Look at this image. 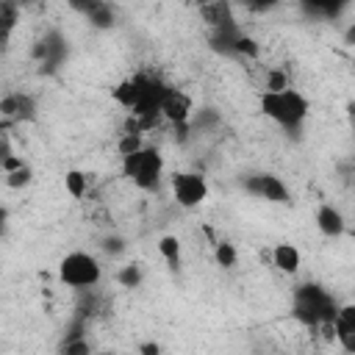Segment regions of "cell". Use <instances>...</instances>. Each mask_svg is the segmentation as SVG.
Returning a JSON list of instances; mask_svg holds the SVG:
<instances>
[{"label":"cell","mask_w":355,"mask_h":355,"mask_svg":"<svg viewBox=\"0 0 355 355\" xmlns=\"http://www.w3.org/2000/svg\"><path fill=\"white\" fill-rule=\"evenodd\" d=\"M67 53H69V47H67V39L61 36V31H47L33 47V58L39 61L42 72H55L64 64Z\"/></svg>","instance_id":"7"},{"label":"cell","mask_w":355,"mask_h":355,"mask_svg":"<svg viewBox=\"0 0 355 355\" xmlns=\"http://www.w3.org/2000/svg\"><path fill=\"white\" fill-rule=\"evenodd\" d=\"M333 324H336V341L341 344V349L344 352H355V327L344 324L341 319H336Z\"/></svg>","instance_id":"23"},{"label":"cell","mask_w":355,"mask_h":355,"mask_svg":"<svg viewBox=\"0 0 355 355\" xmlns=\"http://www.w3.org/2000/svg\"><path fill=\"white\" fill-rule=\"evenodd\" d=\"M214 258H216V263H219L222 269H233L236 261H239V252H236V247H233L230 241H216Z\"/></svg>","instance_id":"19"},{"label":"cell","mask_w":355,"mask_h":355,"mask_svg":"<svg viewBox=\"0 0 355 355\" xmlns=\"http://www.w3.org/2000/svg\"><path fill=\"white\" fill-rule=\"evenodd\" d=\"M114 100L122 105V108H128V111H133L136 108V103H139V97H141V92H139V83H136V78H130V80H122L114 92Z\"/></svg>","instance_id":"12"},{"label":"cell","mask_w":355,"mask_h":355,"mask_svg":"<svg viewBox=\"0 0 355 355\" xmlns=\"http://www.w3.org/2000/svg\"><path fill=\"white\" fill-rule=\"evenodd\" d=\"M244 11H252V14H266V11H272L280 0H236Z\"/></svg>","instance_id":"26"},{"label":"cell","mask_w":355,"mask_h":355,"mask_svg":"<svg viewBox=\"0 0 355 355\" xmlns=\"http://www.w3.org/2000/svg\"><path fill=\"white\" fill-rule=\"evenodd\" d=\"M103 3H108V0H67V6H69L72 11H78L83 19H86V17H92Z\"/></svg>","instance_id":"25"},{"label":"cell","mask_w":355,"mask_h":355,"mask_svg":"<svg viewBox=\"0 0 355 355\" xmlns=\"http://www.w3.org/2000/svg\"><path fill=\"white\" fill-rule=\"evenodd\" d=\"M92 347H89V341L86 338H67L64 344H61V352H67V355H86Z\"/></svg>","instance_id":"27"},{"label":"cell","mask_w":355,"mask_h":355,"mask_svg":"<svg viewBox=\"0 0 355 355\" xmlns=\"http://www.w3.org/2000/svg\"><path fill=\"white\" fill-rule=\"evenodd\" d=\"M114 8H111V3H103L92 17H86V22L92 25V28H97V31H108V28H114Z\"/></svg>","instance_id":"18"},{"label":"cell","mask_w":355,"mask_h":355,"mask_svg":"<svg viewBox=\"0 0 355 355\" xmlns=\"http://www.w3.org/2000/svg\"><path fill=\"white\" fill-rule=\"evenodd\" d=\"M336 319H341L344 324H349V327H355V302H347V305H338V316Z\"/></svg>","instance_id":"29"},{"label":"cell","mask_w":355,"mask_h":355,"mask_svg":"<svg viewBox=\"0 0 355 355\" xmlns=\"http://www.w3.org/2000/svg\"><path fill=\"white\" fill-rule=\"evenodd\" d=\"M141 277H144L141 263H125V266L116 272V283L125 286V288H139V286H141Z\"/></svg>","instance_id":"16"},{"label":"cell","mask_w":355,"mask_h":355,"mask_svg":"<svg viewBox=\"0 0 355 355\" xmlns=\"http://www.w3.org/2000/svg\"><path fill=\"white\" fill-rule=\"evenodd\" d=\"M139 349H141V352H147V355H158V349H161V347H158V344H141Z\"/></svg>","instance_id":"30"},{"label":"cell","mask_w":355,"mask_h":355,"mask_svg":"<svg viewBox=\"0 0 355 355\" xmlns=\"http://www.w3.org/2000/svg\"><path fill=\"white\" fill-rule=\"evenodd\" d=\"M261 111L280 125L283 130H300L302 122L311 114V103L302 92L297 89H283V92H263L261 94Z\"/></svg>","instance_id":"2"},{"label":"cell","mask_w":355,"mask_h":355,"mask_svg":"<svg viewBox=\"0 0 355 355\" xmlns=\"http://www.w3.org/2000/svg\"><path fill=\"white\" fill-rule=\"evenodd\" d=\"M158 252L164 255V261H166L169 266H178V263H180V239H178V236H161Z\"/></svg>","instance_id":"17"},{"label":"cell","mask_w":355,"mask_h":355,"mask_svg":"<svg viewBox=\"0 0 355 355\" xmlns=\"http://www.w3.org/2000/svg\"><path fill=\"white\" fill-rule=\"evenodd\" d=\"M191 114H194L191 97L186 92L169 86V92H166V97L161 103V116L169 119L172 125H183V122H191Z\"/></svg>","instance_id":"9"},{"label":"cell","mask_w":355,"mask_h":355,"mask_svg":"<svg viewBox=\"0 0 355 355\" xmlns=\"http://www.w3.org/2000/svg\"><path fill=\"white\" fill-rule=\"evenodd\" d=\"M0 116L3 122H31L36 116V100L28 92H11L0 100Z\"/></svg>","instance_id":"8"},{"label":"cell","mask_w":355,"mask_h":355,"mask_svg":"<svg viewBox=\"0 0 355 355\" xmlns=\"http://www.w3.org/2000/svg\"><path fill=\"white\" fill-rule=\"evenodd\" d=\"M122 175L133 180L141 191H155L164 175V155L155 147H141L130 155H122Z\"/></svg>","instance_id":"3"},{"label":"cell","mask_w":355,"mask_h":355,"mask_svg":"<svg viewBox=\"0 0 355 355\" xmlns=\"http://www.w3.org/2000/svg\"><path fill=\"white\" fill-rule=\"evenodd\" d=\"M58 277L64 286L69 288H78V291H92L100 277H103V266L100 261L92 255V252H83V250H75V252H67L58 263Z\"/></svg>","instance_id":"4"},{"label":"cell","mask_w":355,"mask_h":355,"mask_svg":"<svg viewBox=\"0 0 355 355\" xmlns=\"http://www.w3.org/2000/svg\"><path fill=\"white\" fill-rule=\"evenodd\" d=\"M316 227H319L327 239H333V236H341V233L347 230V222H344V214H341L338 208H333L330 202H324V205H319V211H316Z\"/></svg>","instance_id":"10"},{"label":"cell","mask_w":355,"mask_h":355,"mask_svg":"<svg viewBox=\"0 0 355 355\" xmlns=\"http://www.w3.org/2000/svg\"><path fill=\"white\" fill-rule=\"evenodd\" d=\"M272 263H275L283 275H297V272H300V263H302V255H300V250H297L294 244L280 241V244H275V250H272Z\"/></svg>","instance_id":"11"},{"label":"cell","mask_w":355,"mask_h":355,"mask_svg":"<svg viewBox=\"0 0 355 355\" xmlns=\"http://www.w3.org/2000/svg\"><path fill=\"white\" fill-rule=\"evenodd\" d=\"M64 186H67V191H69L75 200H83L86 191H89V178H86L80 169H67V175H64Z\"/></svg>","instance_id":"14"},{"label":"cell","mask_w":355,"mask_h":355,"mask_svg":"<svg viewBox=\"0 0 355 355\" xmlns=\"http://www.w3.org/2000/svg\"><path fill=\"white\" fill-rule=\"evenodd\" d=\"M0 22H3V42H8L14 25L19 22V3L17 0H3L0 3Z\"/></svg>","instance_id":"13"},{"label":"cell","mask_w":355,"mask_h":355,"mask_svg":"<svg viewBox=\"0 0 355 355\" xmlns=\"http://www.w3.org/2000/svg\"><path fill=\"white\" fill-rule=\"evenodd\" d=\"M119 155H130V153H136V150H141L144 144H141V133H130V130H125L122 136H119Z\"/></svg>","instance_id":"24"},{"label":"cell","mask_w":355,"mask_h":355,"mask_svg":"<svg viewBox=\"0 0 355 355\" xmlns=\"http://www.w3.org/2000/svg\"><path fill=\"white\" fill-rule=\"evenodd\" d=\"M233 55H244V58H258L261 55V44L252 39V36H247L244 31L239 33V39H236V47H233Z\"/></svg>","instance_id":"20"},{"label":"cell","mask_w":355,"mask_h":355,"mask_svg":"<svg viewBox=\"0 0 355 355\" xmlns=\"http://www.w3.org/2000/svg\"><path fill=\"white\" fill-rule=\"evenodd\" d=\"M169 186H172V197L183 208H197L208 197V183L200 172H175Z\"/></svg>","instance_id":"5"},{"label":"cell","mask_w":355,"mask_h":355,"mask_svg":"<svg viewBox=\"0 0 355 355\" xmlns=\"http://www.w3.org/2000/svg\"><path fill=\"white\" fill-rule=\"evenodd\" d=\"M244 191L252 194V197H258V200L280 202V205L291 200L288 186H286L277 175H272V172H255V175H247V178H244Z\"/></svg>","instance_id":"6"},{"label":"cell","mask_w":355,"mask_h":355,"mask_svg":"<svg viewBox=\"0 0 355 355\" xmlns=\"http://www.w3.org/2000/svg\"><path fill=\"white\" fill-rule=\"evenodd\" d=\"M349 236H352V239H355V225H352V230H349Z\"/></svg>","instance_id":"31"},{"label":"cell","mask_w":355,"mask_h":355,"mask_svg":"<svg viewBox=\"0 0 355 355\" xmlns=\"http://www.w3.org/2000/svg\"><path fill=\"white\" fill-rule=\"evenodd\" d=\"M31 180H33V169H31L28 164H22V166L6 172V186H8V189H22V186H28Z\"/></svg>","instance_id":"21"},{"label":"cell","mask_w":355,"mask_h":355,"mask_svg":"<svg viewBox=\"0 0 355 355\" xmlns=\"http://www.w3.org/2000/svg\"><path fill=\"white\" fill-rule=\"evenodd\" d=\"M308 11H313V14H322V17H336L349 0H300Z\"/></svg>","instance_id":"15"},{"label":"cell","mask_w":355,"mask_h":355,"mask_svg":"<svg viewBox=\"0 0 355 355\" xmlns=\"http://www.w3.org/2000/svg\"><path fill=\"white\" fill-rule=\"evenodd\" d=\"M291 313L297 322H302L305 327L316 330L324 322H336L338 316V302L333 300V294L327 288H322L319 283H302L294 288L291 294Z\"/></svg>","instance_id":"1"},{"label":"cell","mask_w":355,"mask_h":355,"mask_svg":"<svg viewBox=\"0 0 355 355\" xmlns=\"http://www.w3.org/2000/svg\"><path fill=\"white\" fill-rule=\"evenodd\" d=\"M283 89H288V72H283V69H277V67L266 69L263 92H283Z\"/></svg>","instance_id":"22"},{"label":"cell","mask_w":355,"mask_h":355,"mask_svg":"<svg viewBox=\"0 0 355 355\" xmlns=\"http://www.w3.org/2000/svg\"><path fill=\"white\" fill-rule=\"evenodd\" d=\"M103 250L108 255H119V252H125V239L122 236H105L103 239Z\"/></svg>","instance_id":"28"}]
</instances>
